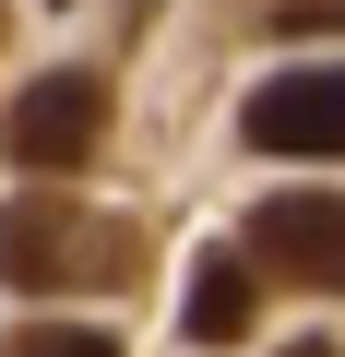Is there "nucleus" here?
<instances>
[{"instance_id":"nucleus-1","label":"nucleus","mask_w":345,"mask_h":357,"mask_svg":"<svg viewBox=\"0 0 345 357\" xmlns=\"http://www.w3.org/2000/svg\"><path fill=\"white\" fill-rule=\"evenodd\" d=\"M143 274V227L119 215H84L72 191H24L0 215V286L24 298H72V286H131Z\"/></svg>"},{"instance_id":"nucleus-2","label":"nucleus","mask_w":345,"mask_h":357,"mask_svg":"<svg viewBox=\"0 0 345 357\" xmlns=\"http://www.w3.org/2000/svg\"><path fill=\"white\" fill-rule=\"evenodd\" d=\"M95 143H107V84L95 72H36L13 96V119H0V155L24 178H72V167H95Z\"/></svg>"},{"instance_id":"nucleus-3","label":"nucleus","mask_w":345,"mask_h":357,"mask_svg":"<svg viewBox=\"0 0 345 357\" xmlns=\"http://www.w3.org/2000/svg\"><path fill=\"white\" fill-rule=\"evenodd\" d=\"M238 250H250L274 286H321V298H345V191H262Z\"/></svg>"},{"instance_id":"nucleus-4","label":"nucleus","mask_w":345,"mask_h":357,"mask_svg":"<svg viewBox=\"0 0 345 357\" xmlns=\"http://www.w3.org/2000/svg\"><path fill=\"white\" fill-rule=\"evenodd\" d=\"M238 131H250L262 155H345V60H298V72H274V84L238 107Z\"/></svg>"},{"instance_id":"nucleus-5","label":"nucleus","mask_w":345,"mask_h":357,"mask_svg":"<svg viewBox=\"0 0 345 357\" xmlns=\"http://www.w3.org/2000/svg\"><path fill=\"white\" fill-rule=\"evenodd\" d=\"M250 310H262V262H250V250H203V262H191V310H179L191 345H238Z\"/></svg>"},{"instance_id":"nucleus-6","label":"nucleus","mask_w":345,"mask_h":357,"mask_svg":"<svg viewBox=\"0 0 345 357\" xmlns=\"http://www.w3.org/2000/svg\"><path fill=\"white\" fill-rule=\"evenodd\" d=\"M0 357H119V333H95V321H13Z\"/></svg>"},{"instance_id":"nucleus-7","label":"nucleus","mask_w":345,"mask_h":357,"mask_svg":"<svg viewBox=\"0 0 345 357\" xmlns=\"http://www.w3.org/2000/svg\"><path fill=\"white\" fill-rule=\"evenodd\" d=\"M321 13L345 24V0H274V24H321Z\"/></svg>"},{"instance_id":"nucleus-8","label":"nucleus","mask_w":345,"mask_h":357,"mask_svg":"<svg viewBox=\"0 0 345 357\" xmlns=\"http://www.w3.org/2000/svg\"><path fill=\"white\" fill-rule=\"evenodd\" d=\"M286 357H333V345H286Z\"/></svg>"}]
</instances>
